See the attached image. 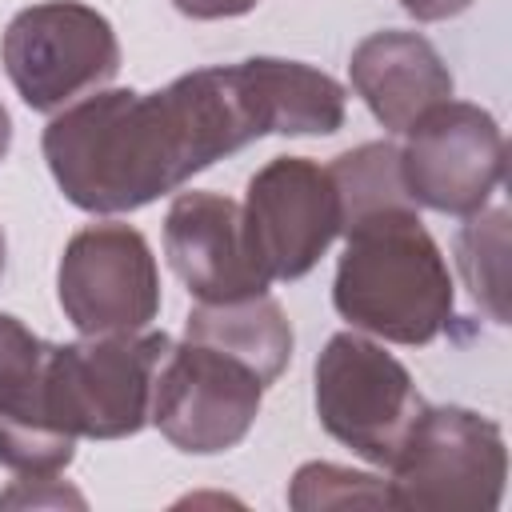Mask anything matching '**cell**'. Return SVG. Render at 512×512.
<instances>
[{"label":"cell","mask_w":512,"mask_h":512,"mask_svg":"<svg viewBox=\"0 0 512 512\" xmlns=\"http://www.w3.org/2000/svg\"><path fill=\"white\" fill-rule=\"evenodd\" d=\"M260 136H272V108L260 64L248 56L192 68L156 92L96 88L48 120L40 152L68 204L120 216Z\"/></svg>","instance_id":"1"},{"label":"cell","mask_w":512,"mask_h":512,"mask_svg":"<svg viewBox=\"0 0 512 512\" xmlns=\"http://www.w3.org/2000/svg\"><path fill=\"white\" fill-rule=\"evenodd\" d=\"M336 260L332 304L356 332L388 344H432L456 316L448 260L416 204L352 220Z\"/></svg>","instance_id":"2"},{"label":"cell","mask_w":512,"mask_h":512,"mask_svg":"<svg viewBox=\"0 0 512 512\" xmlns=\"http://www.w3.org/2000/svg\"><path fill=\"white\" fill-rule=\"evenodd\" d=\"M508 448L496 420L460 404H424L388 464L392 508L492 512L504 500Z\"/></svg>","instance_id":"3"},{"label":"cell","mask_w":512,"mask_h":512,"mask_svg":"<svg viewBox=\"0 0 512 512\" xmlns=\"http://www.w3.org/2000/svg\"><path fill=\"white\" fill-rule=\"evenodd\" d=\"M168 332H112L48 344V400L68 436L124 440L152 424L156 368Z\"/></svg>","instance_id":"4"},{"label":"cell","mask_w":512,"mask_h":512,"mask_svg":"<svg viewBox=\"0 0 512 512\" xmlns=\"http://www.w3.org/2000/svg\"><path fill=\"white\" fill-rule=\"evenodd\" d=\"M312 404L320 428L360 460L388 468L408 428L424 412L412 372L372 336L336 332L312 364Z\"/></svg>","instance_id":"5"},{"label":"cell","mask_w":512,"mask_h":512,"mask_svg":"<svg viewBox=\"0 0 512 512\" xmlns=\"http://www.w3.org/2000/svg\"><path fill=\"white\" fill-rule=\"evenodd\" d=\"M0 64L32 112L56 116L120 72V40L112 20L92 4L40 0L8 20Z\"/></svg>","instance_id":"6"},{"label":"cell","mask_w":512,"mask_h":512,"mask_svg":"<svg viewBox=\"0 0 512 512\" xmlns=\"http://www.w3.org/2000/svg\"><path fill=\"white\" fill-rule=\"evenodd\" d=\"M264 380L236 356L200 344L172 340L152 388V424L188 456H216L236 448L264 404Z\"/></svg>","instance_id":"7"},{"label":"cell","mask_w":512,"mask_h":512,"mask_svg":"<svg viewBox=\"0 0 512 512\" xmlns=\"http://www.w3.org/2000/svg\"><path fill=\"white\" fill-rule=\"evenodd\" d=\"M56 300L80 336L144 332L160 316V268L140 228L84 224L60 252Z\"/></svg>","instance_id":"8"},{"label":"cell","mask_w":512,"mask_h":512,"mask_svg":"<svg viewBox=\"0 0 512 512\" xmlns=\"http://www.w3.org/2000/svg\"><path fill=\"white\" fill-rule=\"evenodd\" d=\"M400 176L416 208L472 216L492 204L504 180V132L468 100H444L400 132Z\"/></svg>","instance_id":"9"},{"label":"cell","mask_w":512,"mask_h":512,"mask_svg":"<svg viewBox=\"0 0 512 512\" xmlns=\"http://www.w3.org/2000/svg\"><path fill=\"white\" fill-rule=\"evenodd\" d=\"M244 236L268 280H300L340 236V200L328 168L308 156H276L244 192Z\"/></svg>","instance_id":"10"},{"label":"cell","mask_w":512,"mask_h":512,"mask_svg":"<svg viewBox=\"0 0 512 512\" xmlns=\"http://www.w3.org/2000/svg\"><path fill=\"white\" fill-rule=\"evenodd\" d=\"M164 256L196 304H224L268 292L248 236L244 212L220 192H176L164 216Z\"/></svg>","instance_id":"11"},{"label":"cell","mask_w":512,"mask_h":512,"mask_svg":"<svg viewBox=\"0 0 512 512\" xmlns=\"http://www.w3.org/2000/svg\"><path fill=\"white\" fill-rule=\"evenodd\" d=\"M72 456L76 436L48 400V340L0 312V464L16 476H56Z\"/></svg>","instance_id":"12"},{"label":"cell","mask_w":512,"mask_h":512,"mask_svg":"<svg viewBox=\"0 0 512 512\" xmlns=\"http://www.w3.org/2000/svg\"><path fill=\"white\" fill-rule=\"evenodd\" d=\"M348 80L364 108L396 136L412 128L428 108L452 100L456 88L436 44L404 28L364 36L348 56Z\"/></svg>","instance_id":"13"},{"label":"cell","mask_w":512,"mask_h":512,"mask_svg":"<svg viewBox=\"0 0 512 512\" xmlns=\"http://www.w3.org/2000/svg\"><path fill=\"white\" fill-rule=\"evenodd\" d=\"M184 336L244 360L264 380V388H272L284 376L296 344L280 300H272L268 292L224 304H196L184 320Z\"/></svg>","instance_id":"14"},{"label":"cell","mask_w":512,"mask_h":512,"mask_svg":"<svg viewBox=\"0 0 512 512\" xmlns=\"http://www.w3.org/2000/svg\"><path fill=\"white\" fill-rule=\"evenodd\" d=\"M456 264L472 300L492 316V324H508V208L504 204L464 216L456 232Z\"/></svg>","instance_id":"15"},{"label":"cell","mask_w":512,"mask_h":512,"mask_svg":"<svg viewBox=\"0 0 512 512\" xmlns=\"http://www.w3.org/2000/svg\"><path fill=\"white\" fill-rule=\"evenodd\" d=\"M328 176H332L336 200H340V232L368 212L412 204L404 176H400V148L392 140H372V144L340 152L328 164Z\"/></svg>","instance_id":"16"},{"label":"cell","mask_w":512,"mask_h":512,"mask_svg":"<svg viewBox=\"0 0 512 512\" xmlns=\"http://www.w3.org/2000/svg\"><path fill=\"white\" fill-rule=\"evenodd\" d=\"M288 504L296 512H316V508H392L388 500V480L372 472H352L328 460L300 464L292 484H288Z\"/></svg>","instance_id":"17"},{"label":"cell","mask_w":512,"mask_h":512,"mask_svg":"<svg viewBox=\"0 0 512 512\" xmlns=\"http://www.w3.org/2000/svg\"><path fill=\"white\" fill-rule=\"evenodd\" d=\"M0 504H20V508H36V504H76V508H84V496L80 492H72L68 484H52V492H40V476H20L4 496H0Z\"/></svg>","instance_id":"18"},{"label":"cell","mask_w":512,"mask_h":512,"mask_svg":"<svg viewBox=\"0 0 512 512\" xmlns=\"http://www.w3.org/2000/svg\"><path fill=\"white\" fill-rule=\"evenodd\" d=\"M260 0H172V8L188 20H232V16H248Z\"/></svg>","instance_id":"19"},{"label":"cell","mask_w":512,"mask_h":512,"mask_svg":"<svg viewBox=\"0 0 512 512\" xmlns=\"http://www.w3.org/2000/svg\"><path fill=\"white\" fill-rule=\"evenodd\" d=\"M412 20L420 24H436V20H452L460 12H468L476 0H396Z\"/></svg>","instance_id":"20"},{"label":"cell","mask_w":512,"mask_h":512,"mask_svg":"<svg viewBox=\"0 0 512 512\" xmlns=\"http://www.w3.org/2000/svg\"><path fill=\"white\" fill-rule=\"evenodd\" d=\"M12 152V116H8V108L0 104V160Z\"/></svg>","instance_id":"21"},{"label":"cell","mask_w":512,"mask_h":512,"mask_svg":"<svg viewBox=\"0 0 512 512\" xmlns=\"http://www.w3.org/2000/svg\"><path fill=\"white\" fill-rule=\"evenodd\" d=\"M4 256H8V240H4V228H0V276H4Z\"/></svg>","instance_id":"22"}]
</instances>
